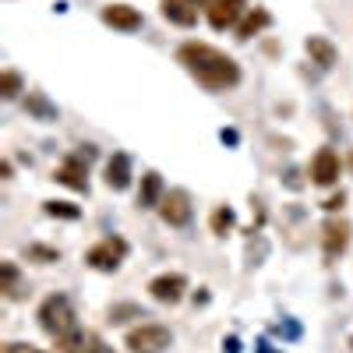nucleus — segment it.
<instances>
[{
  "instance_id": "7ed1b4c3",
  "label": "nucleus",
  "mask_w": 353,
  "mask_h": 353,
  "mask_svg": "<svg viewBox=\"0 0 353 353\" xmlns=\"http://www.w3.org/2000/svg\"><path fill=\"white\" fill-rule=\"evenodd\" d=\"M124 254H128V244L121 237H103L99 244H92L85 251V265H92L96 272H117Z\"/></svg>"
},
{
  "instance_id": "412c9836",
  "label": "nucleus",
  "mask_w": 353,
  "mask_h": 353,
  "mask_svg": "<svg viewBox=\"0 0 353 353\" xmlns=\"http://www.w3.org/2000/svg\"><path fill=\"white\" fill-rule=\"evenodd\" d=\"M128 318H145V314H141V307H134V304H117V307L110 311L113 325H121V321H128Z\"/></svg>"
},
{
  "instance_id": "0eeeda50",
  "label": "nucleus",
  "mask_w": 353,
  "mask_h": 353,
  "mask_svg": "<svg viewBox=\"0 0 353 353\" xmlns=\"http://www.w3.org/2000/svg\"><path fill=\"white\" fill-rule=\"evenodd\" d=\"M53 181L64 184V188H71V191H88V163H85L81 156L64 159L61 166L53 170Z\"/></svg>"
},
{
  "instance_id": "f3484780",
  "label": "nucleus",
  "mask_w": 353,
  "mask_h": 353,
  "mask_svg": "<svg viewBox=\"0 0 353 353\" xmlns=\"http://www.w3.org/2000/svg\"><path fill=\"white\" fill-rule=\"evenodd\" d=\"M57 350H61V353H81L85 350V332L81 329H71L64 336H57Z\"/></svg>"
},
{
  "instance_id": "20e7f679",
  "label": "nucleus",
  "mask_w": 353,
  "mask_h": 353,
  "mask_svg": "<svg viewBox=\"0 0 353 353\" xmlns=\"http://www.w3.org/2000/svg\"><path fill=\"white\" fill-rule=\"evenodd\" d=\"M170 343H173V336H170L166 325H138V329H131L128 339H124V346H128L131 353H163Z\"/></svg>"
},
{
  "instance_id": "4be33fe9",
  "label": "nucleus",
  "mask_w": 353,
  "mask_h": 353,
  "mask_svg": "<svg viewBox=\"0 0 353 353\" xmlns=\"http://www.w3.org/2000/svg\"><path fill=\"white\" fill-rule=\"evenodd\" d=\"M28 258H32V261H43V265H50V261L61 258V251H57V248H43V244H32V248H28Z\"/></svg>"
},
{
  "instance_id": "6e6552de",
  "label": "nucleus",
  "mask_w": 353,
  "mask_h": 353,
  "mask_svg": "<svg viewBox=\"0 0 353 353\" xmlns=\"http://www.w3.org/2000/svg\"><path fill=\"white\" fill-rule=\"evenodd\" d=\"M307 173H311V181H314L318 188H332V184L339 181V156H336L332 149H318Z\"/></svg>"
},
{
  "instance_id": "423d86ee",
  "label": "nucleus",
  "mask_w": 353,
  "mask_h": 353,
  "mask_svg": "<svg viewBox=\"0 0 353 353\" xmlns=\"http://www.w3.org/2000/svg\"><path fill=\"white\" fill-rule=\"evenodd\" d=\"M244 11H248V0H212V4L205 8V14H209V25L216 28V32L241 25V14H244Z\"/></svg>"
},
{
  "instance_id": "9b49d317",
  "label": "nucleus",
  "mask_w": 353,
  "mask_h": 353,
  "mask_svg": "<svg viewBox=\"0 0 353 353\" xmlns=\"http://www.w3.org/2000/svg\"><path fill=\"white\" fill-rule=\"evenodd\" d=\"M103 21L113 25V28H121V32H134V28H141V14L131 4H110V8H103Z\"/></svg>"
},
{
  "instance_id": "2eb2a0df",
  "label": "nucleus",
  "mask_w": 353,
  "mask_h": 353,
  "mask_svg": "<svg viewBox=\"0 0 353 353\" xmlns=\"http://www.w3.org/2000/svg\"><path fill=\"white\" fill-rule=\"evenodd\" d=\"M304 46H307L311 61H314L318 68H332V64H336V57H339V53H336V46H332L325 36H311Z\"/></svg>"
},
{
  "instance_id": "aec40b11",
  "label": "nucleus",
  "mask_w": 353,
  "mask_h": 353,
  "mask_svg": "<svg viewBox=\"0 0 353 353\" xmlns=\"http://www.w3.org/2000/svg\"><path fill=\"white\" fill-rule=\"evenodd\" d=\"M46 216H57V219H78V209L68 201H46Z\"/></svg>"
},
{
  "instance_id": "9d476101",
  "label": "nucleus",
  "mask_w": 353,
  "mask_h": 353,
  "mask_svg": "<svg viewBox=\"0 0 353 353\" xmlns=\"http://www.w3.org/2000/svg\"><path fill=\"white\" fill-rule=\"evenodd\" d=\"M321 248H325L329 258L343 254L350 248V223L346 219H329L325 226H321Z\"/></svg>"
},
{
  "instance_id": "4468645a",
  "label": "nucleus",
  "mask_w": 353,
  "mask_h": 353,
  "mask_svg": "<svg viewBox=\"0 0 353 353\" xmlns=\"http://www.w3.org/2000/svg\"><path fill=\"white\" fill-rule=\"evenodd\" d=\"M163 14H166L173 25H184V28H191V25L198 21V8L188 4V0H163Z\"/></svg>"
},
{
  "instance_id": "b1692460",
  "label": "nucleus",
  "mask_w": 353,
  "mask_h": 353,
  "mask_svg": "<svg viewBox=\"0 0 353 353\" xmlns=\"http://www.w3.org/2000/svg\"><path fill=\"white\" fill-rule=\"evenodd\" d=\"M81 353H113V350H110V346H103L96 336H88V346H85Z\"/></svg>"
},
{
  "instance_id": "393cba45",
  "label": "nucleus",
  "mask_w": 353,
  "mask_h": 353,
  "mask_svg": "<svg viewBox=\"0 0 353 353\" xmlns=\"http://www.w3.org/2000/svg\"><path fill=\"white\" fill-rule=\"evenodd\" d=\"M343 201H346V194L339 191V194H332V198L325 201V209H329V212H336V209H343Z\"/></svg>"
},
{
  "instance_id": "f257e3e1",
  "label": "nucleus",
  "mask_w": 353,
  "mask_h": 353,
  "mask_svg": "<svg viewBox=\"0 0 353 353\" xmlns=\"http://www.w3.org/2000/svg\"><path fill=\"white\" fill-rule=\"evenodd\" d=\"M176 61L188 68V74L198 85L212 88V92H226V88H233L241 81L237 61H233L230 53L209 46V43H184L181 50H176Z\"/></svg>"
},
{
  "instance_id": "ddd939ff",
  "label": "nucleus",
  "mask_w": 353,
  "mask_h": 353,
  "mask_svg": "<svg viewBox=\"0 0 353 353\" xmlns=\"http://www.w3.org/2000/svg\"><path fill=\"white\" fill-rule=\"evenodd\" d=\"M163 201V176L156 170H149L141 176V188H138V205L141 209H159Z\"/></svg>"
},
{
  "instance_id": "f8f14e48",
  "label": "nucleus",
  "mask_w": 353,
  "mask_h": 353,
  "mask_svg": "<svg viewBox=\"0 0 353 353\" xmlns=\"http://www.w3.org/2000/svg\"><path fill=\"white\" fill-rule=\"evenodd\" d=\"M131 184V159L124 152H113V159L106 163V188L124 191Z\"/></svg>"
},
{
  "instance_id": "a878e982",
  "label": "nucleus",
  "mask_w": 353,
  "mask_h": 353,
  "mask_svg": "<svg viewBox=\"0 0 353 353\" xmlns=\"http://www.w3.org/2000/svg\"><path fill=\"white\" fill-rule=\"evenodd\" d=\"M4 353H39V350H32V346H21V343H8V346H4Z\"/></svg>"
},
{
  "instance_id": "5701e85b",
  "label": "nucleus",
  "mask_w": 353,
  "mask_h": 353,
  "mask_svg": "<svg viewBox=\"0 0 353 353\" xmlns=\"http://www.w3.org/2000/svg\"><path fill=\"white\" fill-rule=\"evenodd\" d=\"M14 283H18V269H14V265L11 261H4V283H0V290H4L8 293V297H14Z\"/></svg>"
},
{
  "instance_id": "6ab92c4d",
  "label": "nucleus",
  "mask_w": 353,
  "mask_h": 353,
  "mask_svg": "<svg viewBox=\"0 0 353 353\" xmlns=\"http://www.w3.org/2000/svg\"><path fill=\"white\" fill-rule=\"evenodd\" d=\"M21 92V78L14 74V71H4V74H0V96H4V99H14Z\"/></svg>"
},
{
  "instance_id": "a211bd4d",
  "label": "nucleus",
  "mask_w": 353,
  "mask_h": 353,
  "mask_svg": "<svg viewBox=\"0 0 353 353\" xmlns=\"http://www.w3.org/2000/svg\"><path fill=\"white\" fill-rule=\"evenodd\" d=\"M209 226H212V233H226V230H233V209L219 205V209L212 212V219H209Z\"/></svg>"
},
{
  "instance_id": "f03ea898",
  "label": "nucleus",
  "mask_w": 353,
  "mask_h": 353,
  "mask_svg": "<svg viewBox=\"0 0 353 353\" xmlns=\"http://www.w3.org/2000/svg\"><path fill=\"white\" fill-rule=\"evenodd\" d=\"M39 325H43V332H50L53 339L64 336V332H71V329H78L74 307H71V301L64 297V293H53V297H46V301L39 304Z\"/></svg>"
},
{
  "instance_id": "dca6fc26",
  "label": "nucleus",
  "mask_w": 353,
  "mask_h": 353,
  "mask_svg": "<svg viewBox=\"0 0 353 353\" xmlns=\"http://www.w3.org/2000/svg\"><path fill=\"white\" fill-rule=\"evenodd\" d=\"M265 25H269V11L254 8V11H248V18L237 25V36H241V39H251V36H258V32H261Z\"/></svg>"
},
{
  "instance_id": "1a4fd4ad",
  "label": "nucleus",
  "mask_w": 353,
  "mask_h": 353,
  "mask_svg": "<svg viewBox=\"0 0 353 353\" xmlns=\"http://www.w3.org/2000/svg\"><path fill=\"white\" fill-rule=\"evenodd\" d=\"M184 290H188V279L181 272H163L149 283V293L159 301V304H176L184 297Z\"/></svg>"
},
{
  "instance_id": "39448f33",
  "label": "nucleus",
  "mask_w": 353,
  "mask_h": 353,
  "mask_svg": "<svg viewBox=\"0 0 353 353\" xmlns=\"http://www.w3.org/2000/svg\"><path fill=\"white\" fill-rule=\"evenodd\" d=\"M159 216H163V223H170V226H188L191 223V194L188 191H166L163 194V201H159Z\"/></svg>"
}]
</instances>
